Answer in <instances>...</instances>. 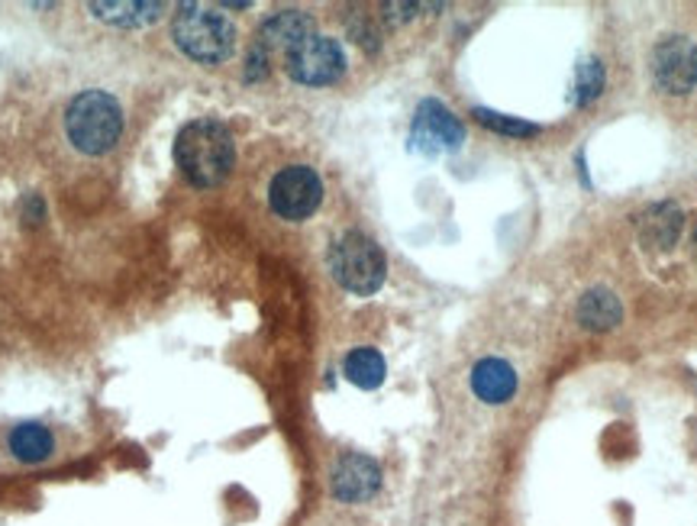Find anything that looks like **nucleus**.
Returning <instances> with one entry per match:
<instances>
[{
    "label": "nucleus",
    "instance_id": "obj_1",
    "mask_svg": "<svg viewBox=\"0 0 697 526\" xmlns=\"http://www.w3.org/2000/svg\"><path fill=\"white\" fill-rule=\"evenodd\" d=\"M174 162L194 187H217L236 165V146L217 120H194L174 139Z\"/></svg>",
    "mask_w": 697,
    "mask_h": 526
},
{
    "label": "nucleus",
    "instance_id": "obj_2",
    "mask_svg": "<svg viewBox=\"0 0 697 526\" xmlns=\"http://www.w3.org/2000/svg\"><path fill=\"white\" fill-rule=\"evenodd\" d=\"M172 40L187 58L201 65H219L236 49V26L214 7L181 3L172 20Z\"/></svg>",
    "mask_w": 697,
    "mask_h": 526
},
{
    "label": "nucleus",
    "instance_id": "obj_3",
    "mask_svg": "<svg viewBox=\"0 0 697 526\" xmlns=\"http://www.w3.org/2000/svg\"><path fill=\"white\" fill-rule=\"evenodd\" d=\"M65 132L85 155H104L124 132V107L107 90H82L65 107Z\"/></svg>",
    "mask_w": 697,
    "mask_h": 526
},
{
    "label": "nucleus",
    "instance_id": "obj_4",
    "mask_svg": "<svg viewBox=\"0 0 697 526\" xmlns=\"http://www.w3.org/2000/svg\"><path fill=\"white\" fill-rule=\"evenodd\" d=\"M330 271L346 291L358 294V298H368L385 285L388 262H385L382 246L372 236L346 233L330 249Z\"/></svg>",
    "mask_w": 697,
    "mask_h": 526
},
{
    "label": "nucleus",
    "instance_id": "obj_5",
    "mask_svg": "<svg viewBox=\"0 0 697 526\" xmlns=\"http://www.w3.org/2000/svg\"><path fill=\"white\" fill-rule=\"evenodd\" d=\"M285 68H288V75L298 85L323 88V85H333V82L343 78V72H346V52H343L340 40L313 33L310 40L294 45L285 55Z\"/></svg>",
    "mask_w": 697,
    "mask_h": 526
},
{
    "label": "nucleus",
    "instance_id": "obj_6",
    "mask_svg": "<svg viewBox=\"0 0 697 526\" xmlns=\"http://www.w3.org/2000/svg\"><path fill=\"white\" fill-rule=\"evenodd\" d=\"M271 211L281 219H307L323 201V184L320 175L310 165H288L281 169L271 187H268Z\"/></svg>",
    "mask_w": 697,
    "mask_h": 526
},
{
    "label": "nucleus",
    "instance_id": "obj_7",
    "mask_svg": "<svg viewBox=\"0 0 697 526\" xmlns=\"http://www.w3.org/2000/svg\"><path fill=\"white\" fill-rule=\"evenodd\" d=\"M653 82L665 94H688L697 85V43L688 36H665L653 49Z\"/></svg>",
    "mask_w": 697,
    "mask_h": 526
},
{
    "label": "nucleus",
    "instance_id": "obj_8",
    "mask_svg": "<svg viewBox=\"0 0 697 526\" xmlns=\"http://www.w3.org/2000/svg\"><path fill=\"white\" fill-rule=\"evenodd\" d=\"M465 139V130L459 124V117L439 104V100H423L414 114V127H410V146L423 155H439V152H452L459 149Z\"/></svg>",
    "mask_w": 697,
    "mask_h": 526
},
{
    "label": "nucleus",
    "instance_id": "obj_9",
    "mask_svg": "<svg viewBox=\"0 0 697 526\" xmlns=\"http://www.w3.org/2000/svg\"><path fill=\"white\" fill-rule=\"evenodd\" d=\"M330 487H333V497L336 501H343V504H362V501H368V497L378 494V487H382V469H378L375 459H368L362 452H346L333 465Z\"/></svg>",
    "mask_w": 697,
    "mask_h": 526
},
{
    "label": "nucleus",
    "instance_id": "obj_10",
    "mask_svg": "<svg viewBox=\"0 0 697 526\" xmlns=\"http://www.w3.org/2000/svg\"><path fill=\"white\" fill-rule=\"evenodd\" d=\"M317 33V26H313V17L304 13V10H278V13H271L265 23H261L259 30V43L265 52H275V49H281L285 55L294 49V45H301L304 40H310Z\"/></svg>",
    "mask_w": 697,
    "mask_h": 526
},
{
    "label": "nucleus",
    "instance_id": "obj_11",
    "mask_svg": "<svg viewBox=\"0 0 697 526\" xmlns=\"http://www.w3.org/2000/svg\"><path fill=\"white\" fill-rule=\"evenodd\" d=\"M472 391L484 404H507L517 391V372L504 358H481L472 368Z\"/></svg>",
    "mask_w": 697,
    "mask_h": 526
},
{
    "label": "nucleus",
    "instance_id": "obj_12",
    "mask_svg": "<svg viewBox=\"0 0 697 526\" xmlns=\"http://www.w3.org/2000/svg\"><path fill=\"white\" fill-rule=\"evenodd\" d=\"M640 239L646 249H672L682 236L685 217L675 204H653L643 217L636 219Z\"/></svg>",
    "mask_w": 697,
    "mask_h": 526
},
{
    "label": "nucleus",
    "instance_id": "obj_13",
    "mask_svg": "<svg viewBox=\"0 0 697 526\" xmlns=\"http://www.w3.org/2000/svg\"><path fill=\"white\" fill-rule=\"evenodd\" d=\"M7 446H10L13 459H20V462H26V465H40V462H45V459L52 455L55 439H52V433L45 430L43 423L26 420V423H17V427L10 430Z\"/></svg>",
    "mask_w": 697,
    "mask_h": 526
},
{
    "label": "nucleus",
    "instance_id": "obj_14",
    "mask_svg": "<svg viewBox=\"0 0 697 526\" xmlns=\"http://www.w3.org/2000/svg\"><path fill=\"white\" fill-rule=\"evenodd\" d=\"M623 320V308L616 301V294L608 288H591L581 301H578V323L585 330H613Z\"/></svg>",
    "mask_w": 697,
    "mask_h": 526
},
{
    "label": "nucleus",
    "instance_id": "obj_15",
    "mask_svg": "<svg viewBox=\"0 0 697 526\" xmlns=\"http://www.w3.org/2000/svg\"><path fill=\"white\" fill-rule=\"evenodd\" d=\"M343 372H346V378L355 385V388H362V391H375L382 382H385V358H382V352L372 350V346H358V350H352L346 355V362H343Z\"/></svg>",
    "mask_w": 697,
    "mask_h": 526
},
{
    "label": "nucleus",
    "instance_id": "obj_16",
    "mask_svg": "<svg viewBox=\"0 0 697 526\" xmlns=\"http://www.w3.org/2000/svg\"><path fill=\"white\" fill-rule=\"evenodd\" d=\"M162 3H90V13L110 26H146L162 17Z\"/></svg>",
    "mask_w": 697,
    "mask_h": 526
},
{
    "label": "nucleus",
    "instance_id": "obj_17",
    "mask_svg": "<svg viewBox=\"0 0 697 526\" xmlns=\"http://www.w3.org/2000/svg\"><path fill=\"white\" fill-rule=\"evenodd\" d=\"M601 88H604V68L598 58H585L578 65V85H575V104L585 107L591 100L601 97Z\"/></svg>",
    "mask_w": 697,
    "mask_h": 526
},
{
    "label": "nucleus",
    "instance_id": "obj_18",
    "mask_svg": "<svg viewBox=\"0 0 697 526\" xmlns=\"http://www.w3.org/2000/svg\"><path fill=\"white\" fill-rule=\"evenodd\" d=\"M475 120L481 127L504 132V136H536L539 132L536 124H526L521 117H504V114H494V110H484V107H475Z\"/></svg>",
    "mask_w": 697,
    "mask_h": 526
},
{
    "label": "nucleus",
    "instance_id": "obj_19",
    "mask_svg": "<svg viewBox=\"0 0 697 526\" xmlns=\"http://www.w3.org/2000/svg\"><path fill=\"white\" fill-rule=\"evenodd\" d=\"M265 75H268V52L261 45H253L246 58V82H261Z\"/></svg>",
    "mask_w": 697,
    "mask_h": 526
},
{
    "label": "nucleus",
    "instance_id": "obj_20",
    "mask_svg": "<svg viewBox=\"0 0 697 526\" xmlns=\"http://www.w3.org/2000/svg\"><path fill=\"white\" fill-rule=\"evenodd\" d=\"M20 214H23V223L26 226H36V223H43L45 219V204L40 194H26L23 197V207H20Z\"/></svg>",
    "mask_w": 697,
    "mask_h": 526
},
{
    "label": "nucleus",
    "instance_id": "obj_21",
    "mask_svg": "<svg viewBox=\"0 0 697 526\" xmlns=\"http://www.w3.org/2000/svg\"><path fill=\"white\" fill-rule=\"evenodd\" d=\"M349 33H352V40H355V43L365 45L368 52H375V49H378V33H375L368 23H352V30H349Z\"/></svg>",
    "mask_w": 697,
    "mask_h": 526
},
{
    "label": "nucleus",
    "instance_id": "obj_22",
    "mask_svg": "<svg viewBox=\"0 0 697 526\" xmlns=\"http://www.w3.org/2000/svg\"><path fill=\"white\" fill-rule=\"evenodd\" d=\"M382 10H385V17H388V20H394V23H404V20H410V17L417 13V3H385Z\"/></svg>",
    "mask_w": 697,
    "mask_h": 526
},
{
    "label": "nucleus",
    "instance_id": "obj_23",
    "mask_svg": "<svg viewBox=\"0 0 697 526\" xmlns=\"http://www.w3.org/2000/svg\"><path fill=\"white\" fill-rule=\"evenodd\" d=\"M695 253H697V229H695Z\"/></svg>",
    "mask_w": 697,
    "mask_h": 526
}]
</instances>
